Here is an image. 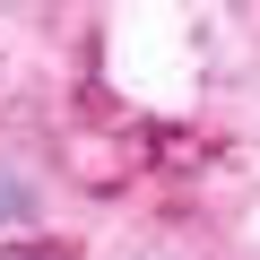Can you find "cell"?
I'll use <instances>...</instances> for the list:
<instances>
[{
    "label": "cell",
    "mask_w": 260,
    "mask_h": 260,
    "mask_svg": "<svg viewBox=\"0 0 260 260\" xmlns=\"http://www.w3.org/2000/svg\"><path fill=\"white\" fill-rule=\"evenodd\" d=\"M0 208H9V200H0Z\"/></svg>",
    "instance_id": "6da1fadb"
}]
</instances>
